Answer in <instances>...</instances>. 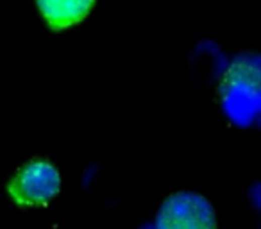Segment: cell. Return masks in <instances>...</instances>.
Listing matches in <instances>:
<instances>
[{
  "instance_id": "cell-1",
  "label": "cell",
  "mask_w": 261,
  "mask_h": 229,
  "mask_svg": "<svg viewBox=\"0 0 261 229\" xmlns=\"http://www.w3.org/2000/svg\"><path fill=\"white\" fill-rule=\"evenodd\" d=\"M222 102L231 119L249 126L259 111V63L257 58H241L229 68L222 84Z\"/></svg>"
},
{
  "instance_id": "cell-2",
  "label": "cell",
  "mask_w": 261,
  "mask_h": 229,
  "mask_svg": "<svg viewBox=\"0 0 261 229\" xmlns=\"http://www.w3.org/2000/svg\"><path fill=\"white\" fill-rule=\"evenodd\" d=\"M61 188L59 172L43 159L29 161L9 181L8 194L16 204L41 206L57 195Z\"/></svg>"
},
{
  "instance_id": "cell-4",
  "label": "cell",
  "mask_w": 261,
  "mask_h": 229,
  "mask_svg": "<svg viewBox=\"0 0 261 229\" xmlns=\"http://www.w3.org/2000/svg\"><path fill=\"white\" fill-rule=\"evenodd\" d=\"M41 15L54 31L79 24L91 11L95 0H36Z\"/></svg>"
},
{
  "instance_id": "cell-3",
  "label": "cell",
  "mask_w": 261,
  "mask_h": 229,
  "mask_svg": "<svg viewBox=\"0 0 261 229\" xmlns=\"http://www.w3.org/2000/svg\"><path fill=\"white\" fill-rule=\"evenodd\" d=\"M158 229H217L215 209L206 197L195 192H177L161 204L156 218Z\"/></svg>"
}]
</instances>
